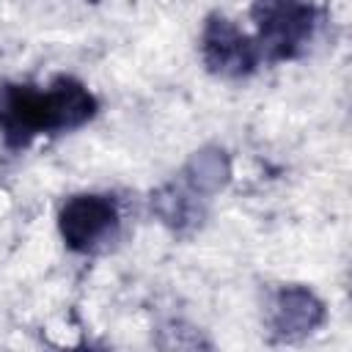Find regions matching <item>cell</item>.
<instances>
[{
    "instance_id": "cell-2",
    "label": "cell",
    "mask_w": 352,
    "mask_h": 352,
    "mask_svg": "<svg viewBox=\"0 0 352 352\" xmlns=\"http://www.w3.org/2000/svg\"><path fill=\"white\" fill-rule=\"evenodd\" d=\"M256 44L261 60H292L311 41L319 11L311 0H253Z\"/></svg>"
},
{
    "instance_id": "cell-3",
    "label": "cell",
    "mask_w": 352,
    "mask_h": 352,
    "mask_svg": "<svg viewBox=\"0 0 352 352\" xmlns=\"http://www.w3.org/2000/svg\"><path fill=\"white\" fill-rule=\"evenodd\" d=\"M58 231L66 248L74 253L104 250L121 231V212L116 198L102 192L72 195L58 212Z\"/></svg>"
},
{
    "instance_id": "cell-1",
    "label": "cell",
    "mask_w": 352,
    "mask_h": 352,
    "mask_svg": "<svg viewBox=\"0 0 352 352\" xmlns=\"http://www.w3.org/2000/svg\"><path fill=\"white\" fill-rule=\"evenodd\" d=\"M96 110V96L69 74H58L47 85L3 82L0 138L6 148L22 151L41 135H60L88 124Z\"/></svg>"
},
{
    "instance_id": "cell-5",
    "label": "cell",
    "mask_w": 352,
    "mask_h": 352,
    "mask_svg": "<svg viewBox=\"0 0 352 352\" xmlns=\"http://www.w3.org/2000/svg\"><path fill=\"white\" fill-rule=\"evenodd\" d=\"M278 330L292 333V330H311L322 319V305L314 300L311 292L305 289H292L283 292L278 300Z\"/></svg>"
},
{
    "instance_id": "cell-4",
    "label": "cell",
    "mask_w": 352,
    "mask_h": 352,
    "mask_svg": "<svg viewBox=\"0 0 352 352\" xmlns=\"http://www.w3.org/2000/svg\"><path fill=\"white\" fill-rule=\"evenodd\" d=\"M201 58L212 74L248 77L261 63V52L253 36L242 33L223 14H212L201 33Z\"/></svg>"
}]
</instances>
